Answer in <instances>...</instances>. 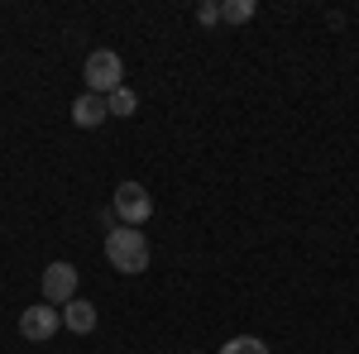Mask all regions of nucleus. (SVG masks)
<instances>
[{
    "mask_svg": "<svg viewBox=\"0 0 359 354\" xmlns=\"http://www.w3.org/2000/svg\"><path fill=\"white\" fill-rule=\"evenodd\" d=\"M196 20H201V25H216V20H221V5H211V0L196 5Z\"/></svg>",
    "mask_w": 359,
    "mask_h": 354,
    "instance_id": "11",
    "label": "nucleus"
},
{
    "mask_svg": "<svg viewBox=\"0 0 359 354\" xmlns=\"http://www.w3.org/2000/svg\"><path fill=\"white\" fill-rule=\"evenodd\" d=\"M221 354H273L259 335H235V340H225L221 345Z\"/></svg>",
    "mask_w": 359,
    "mask_h": 354,
    "instance_id": "10",
    "label": "nucleus"
},
{
    "mask_svg": "<svg viewBox=\"0 0 359 354\" xmlns=\"http://www.w3.org/2000/svg\"><path fill=\"white\" fill-rule=\"evenodd\" d=\"M254 15H259V5H254V0H225V5H221V20H225V25H249Z\"/></svg>",
    "mask_w": 359,
    "mask_h": 354,
    "instance_id": "9",
    "label": "nucleus"
},
{
    "mask_svg": "<svg viewBox=\"0 0 359 354\" xmlns=\"http://www.w3.org/2000/svg\"><path fill=\"white\" fill-rule=\"evenodd\" d=\"M82 77H86V91L91 96H111L115 86H125V62H120L115 48H96V53L86 57Z\"/></svg>",
    "mask_w": 359,
    "mask_h": 354,
    "instance_id": "2",
    "label": "nucleus"
},
{
    "mask_svg": "<svg viewBox=\"0 0 359 354\" xmlns=\"http://www.w3.org/2000/svg\"><path fill=\"white\" fill-rule=\"evenodd\" d=\"M77 282H82L77 264H67V259H53V264L43 268V301H48V306H67V301L77 297Z\"/></svg>",
    "mask_w": 359,
    "mask_h": 354,
    "instance_id": "3",
    "label": "nucleus"
},
{
    "mask_svg": "<svg viewBox=\"0 0 359 354\" xmlns=\"http://www.w3.org/2000/svg\"><path fill=\"white\" fill-rule=\"evenodd\" d=\"M57 311H62V326L72 330V335H91V330L101 326V316H96V306H91L86 297H72L67 306H57Z\"/></svg>",
    "mask_w": 359,
    "mask_h": 354,
    "instance_id": "7",
    "label": "nucleus"
},
{
    "mask_svg": "<svg viewBox=\"0 0 359 354\" xmlns=\"http://www.w3.org/2000/svg\"><path fill=\"white\" fill-rule=\"evenodd\" d=\"M106 259H111L115 273H144L149 259H154V249L144 240V230L125 225V230H106Z\"/></svg>",
    "mask_w": 359,
    "mask_h": 354,
    "instance_id": "1",
    "label": "nucleus"
},
{
    "mask_svg": "<svg viewBox=\"0 0 359 354\" xmlns=\"http://www.w3.org/2000/svg\"><path fill=\"white\" fill-rule=\"evenodd\" d=\"M57 330H62V311L57 306H25V316H20V335H25L29 345H43V340H53Z\"/></svg>",
    "mask_w": 359,
    "mask_h": 354,
    "instance_id": "5",
    "label": "nucleus"
},
{
    "mask_svg": "<svg viewBox=\"0 0 359 354\" xmlns=\"http://www.w3.org/2000/svg\"><path fill=\"white\" fill-rule=\"evenodd\" d=\"M106 110H111L115 120H130V115L139 110V96L130 91V86H115L111 96H106Z\"/></svg>",
    "mask_w": 359,
    "mask_h": 354,
    "instance_id": "8",
    "label": "nucleus"
},
{
    "mask_svg": "<svg viewBox=\"0 0 359 354\" xmlns=\"http://www.w3.org/2000/svg\"><path fill=\"white\" fill-rule=\"evenodd\" d=\"M106 120H111L106 96H91V91H82V96L72 101V125H77V130H101Z\"/></svg>",
    "mask_w": 359,
    "mask_h": 354,
    "instance_id": "6",
    "label": "nucleus"
},
{
    "mask_svg": "<svg viewBox=\"0 0 359 354\" xmlns=\"http://www.w3.org/2000/svg\"><path fill=\"white\" fill-rule=\"evenodd\" d=\"M115 216L139 230L144 220L154 216V196H149V187H144V182H120V187H115Z\"/></svg>",
    "mask_w": 359,
    "mask_h": 354,
    "instance_id": "4",
    "label": "nucleus"
}]
</instances>
